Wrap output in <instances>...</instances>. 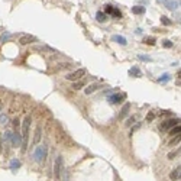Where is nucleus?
I'll list each match as a JSON object with an SVG mask.
<instances>
[{
	"instance_id": "1",
	"label": "nucleus",
	"mask_w": 181,
	"mask_h": 181,
	"mask_svg": "<svg viewBox=\"0 0 181 181\" xmlns=\"http://www.w3.org/2000/svg\"><path fill=\"white\" fill-rule=\"evenodd\" d=\"M30 123H32V117L30 116H26L23 119V123H22V151L25 152L26 151V146H28V136H29V128H30Z\"/></svg>"
},
{
	"instance_id": "2",
	"label": "nucleus",
	"mask_w": 181,
	"mask_h": 181,
	"mask_svg": "<svg viewBox=\"0 0 181 181\" xmlns=\"http://www.w3.org/2000/svg\"><path fill=\"white\" fill-rule=\"evenodd\" d=\"M62 170H64V162H62V157L58 155L55 158V162H54V175L57 180H61L62 178Z\"/></svg>"
},
{
	"instance_id": "3",
	"label": "nucleus",
	"mask_w": 181,
	"mask_h": 181,
	"mask_svg": "<svg viewBox=\"0 0 181 181\" xmlns=\"http://www.w3.org/2000/svg\"><path fill=\"white\" fill-rule=\"evenodd\" d=\"M87 74V70L86 68H78V70H76V71H73V73H70V74H67V80H70V81H78L81 77H84Z\"/></svg>"
},
{
	"instance_id": "4",
	"label": "nucleus",
	"mask_w": 181,
	"mask_h": 181,
	"mask_svg": "<svg viewBox=\"0 0 181 181\" xmlns=\"http://www.w3.org/2000/svg\"><path fill=\"white\" fill-rule=\"evenodd\" d=\"M47 154H48V148L44 145V146H38L33 152V158L36 162H42L45 158H47Z\"/></svg>"
},
{
	"instance_id": "5",
	"label": "nucleus",
	"mask_w": 181,
	"mask_h": 181,
	"mask_svg": "<svg viewBox=\"0 0 181 181\" xmlns=\"http://www.w3.org/2000/svg\"><path fill=\"white\" fill-rule=\"evenodd\" d=\"M180 125V119H170V120H165L161 123V129L162 131H170L171 128Z\"/></svg>"
},
{
	"instance_id": "6",
	"label": "nucleus",
	"mask_w": 181,
	"mask_h": 181,
	"mask_svg": "<svg viewBox=\"0 0 181 181\" xmlns=\"http://www.w3.org/2000/svg\"><path fill=\"white\" fill-rule=\"evenodd\" d=\"M126 96L122 93V94H119V93H116V94H112L109 97V102L112 103V105H120L122 102H123V99Z\"/></svg>"
},
{
	"instance_id": "7",
	"label": "nucleus",
	"mask_w": 181,
	"mask_h": 181,
	"mask_svg": "<svg viewBox=\"0 0 181 181\" xmlns=\"http://www.w3.org/2000/svg\"><path fill=\"white\" fill-rule=\"evenodd\" d=\"M38 39L35 38V36H32V35H25V36H22L19 39V42L22 45H29V44H32V42H36Z\"/></svg>"
},
{
	"instance_id": "8",
	"label": "nucleus",
	"mask_w": 181,
	"mask_h": 181,
	"mask_svg": "<svg viewBox=\"0 0 181 181\" xmlns=\"http://www.w3.org/2000/svg\"><path fill=\"white\" fill-rule=\"evenodd\" d=\"M102 87H103L102 83H94V84H90L87 88H84V91H86V94H91V93H94L96 90H99Z\"/></svg>"
},
{
	"instance_id": "9",
	"label": "nucleus",
	"mask_w": 181,
	"mask_h": 181,
	"mask_svg": "<svg viewBox=\"0 0 181 181\" xmlns=\"http://www.w3.org/2000/svg\"><path fill=\"white\" fill-rule=\"evenodd\" d=\"M41 138H42V129H41V126H36V129H35V136H33V145H38L41 142Z\"/></svg>"
},
{
	"instance_id": "10",
	"label": "nucleus",
	"mask_w": 181,
	"mask_h": 181,
	"mask_svg": "<svg viewBox=\"0 0 181 181\" xmlns=\"http://www.w3.org/2000/svg\"><path fill=\"white\" fill-rule=\"evenodd\" d=\"M180 175H181V171H180V165H178L177 168L172 170V172L170 174V178L172 181H180Z\"/></svg>"
},
{
	"instance_id": "11",
	"label": "nucleus",
	"mask_w": 181,
	"mask_h": 181,
	"mask_svg": "<svg viewBox=\"0 0 181 181\" xmlns=\"http://www.w3.org/2000/svg\"><path fill=\"white\" fill-rule=\"evenodd\" d=\"M129 109H131V105H129V103H126V105H123V107H122V110H120V113H119V117H120V119H123V117H126V116H128V113H129Z\"/></svg>"
},
{
	"instance_id": "12",
	"label": "nucleus",
	"mask_w": 181,
	"mask_h": 181,
	"mask_svg": "<svg viewBox=\"0 0 181 181\" xmlns=\"http://www.w3.org/2000/svg\"><path fill=\"white\" fill-rule=\"evenodd\" d=\"M180 132H181V126L177 125V126H174V128H171L168 131V136H177V135H180Z\"/></svg>"
},
{
	"instance_id": "13",
	"label": "nucleus",
	"mask_w": 181,
	"mask_h": 181,
	"mask_svg": "<svg viewBox=\"0 0 181 181\" xmlns=\"http://www.w3.org/2000/svg\"><path fill=\"white\" fill-rule=\"evenodd\" d=\"M112 39H113L114 42L120 44V45H126V44H128V41H126L123 36H120V35H113V36H112Z\"/></svg>"
},
{
	"instance_id": "14",
	"label": "nucleus",
	"mask_w": 181,
	"mask_h": 181,
	"mask_svg": "<svg viewBox=\"0 0 181 181\" xmlns=\"http://www.w3.org/2000/svg\"><path fill=\"white\" fill-rule=\"evenodd\" d=\"M83 87H84V81H83V80H78V81H74V83H73L71 88H73V90H81Z\"/></svg>"
},
{
	"instance_id": "15",
	"label": "nucleus",
	"mask_w": 181,
	"mask_h": 181,
	"mask_svg": "<svg viewBox=\"0 0 181 181\" xmlns=\"http://www.w3.org/2000/svg\"><path fill=\"white\" fill-rule=\"evenodd\" d=\"M143 12H145V7H142V6H134L132 7V13H135V15H142Z\"/></svg>"
},
{
	"instance_id": "16",
	"label": "nucleus",
	"mask_w": 181,
	"mask_h": 181,
	"mask_svg": "<svg viewBox=\"0 0 181 181\" xmlns=\"http://www.w3.org/2000/svg\"><path fill=\"white\" fill-rule=\"evenodd\" d=\"M165 6H167L168 9L174 10V9H177V7H178V3H177V1H170V0L167 1V0H165Z\"/></svg>"
},
{
	"instance_id": "17",
	"label": "nucleus",
	"mask_w": 181,
	"mask_h": 181,
	"mask_svg": "<svg viewBox=\"0 0 181 181\" xmlns=\"http://www.w3.org/2000/svg\"><path fill=\"white\" fill-rule=\"evenodd\" d=\"M96 19L99 20V22H102V23H103V22L106 20V15L103 13V12H97V15H96Z\"/></svg>"
},
{
	"instance_id": "18",
	"label": "nucleus",
	"mask_w": 181,
	"mask_h": 181,
	"mask_svg": "<svg viewBox=\"0 0 181 181\" xmlns=\"http://www.w3.org/2000/svg\"><path fill=\"white\" fill-rule=\"evenodd\" d=\"M113 10H114V7L112 4H105V15H112Z\"/></svg>"
},
{
	"instance_id": "19",
	"label": "nucleus",
	"mask_w": 181,
	"mask_h": 181,
	"mask_svg": "<svg viewBox=\"0 0 181 181\" xmlns=\"http://www.w3.org/2000/svg\"><path fill=\"white\" fill-rule=\"evenodd\" d=\"M155 116H157V113H155V110H151L149 113L146 114V122H152L154 119H155Z\"/></svg>"
},
{
	"instance_id": "20",
	"label": "nucleus",
	"mask_w": 181,
	"mask_h": 181,
	"mask_svg": "<svg viewBox=\"0 0 181 181\" xmlns=\"http://www.w3.org/2000/svg\"><path fill=\"white\" fill-rule=\"evenodd\" d=\"M38 51H47V52H55V49L51 47H36Z\"/></svg>"
},
{
	"instance_id": "21",
	"label": "nucleus",
	"mask_w": 181,
	"mask_h": 181,
	"mask_svg": "<svg viewBox=\"0 0 181 181\" xmlns=\"http://www.w3.org/2000/svg\"><path fill=\"white\" fill-rule=\"evenodd\" d=\"M180 141H181V138H180V135H177L172 141H170V146H174V145H178L180 143Z\"/></svg>"
},
{
	"instance_id": "22",
	"label": "nucleus",
	"mask_w": 181,
	"mask_h": 181,
	"mask_svg": "<svg viewBox=\"0 0 181 181\" xmlns=\"http://www.w3.org/2000/svg\"><path fill=\"white\" fill-rule=\"evenodd\" d=\"M20 167V162L18 161V159H13V161L10 162V168L12 170H15V168H19Z\"/></svg>"
},
{
	"instance_id": "23",
	"label": "nucleus",
	"mask_w": 181,
	"mask_h": 181,
	"mask_svg": "<svg viewBox=\"0 0 181 181\" xmlns=\"http://www.w3.org/2000/svg\"><path fill=\"white\" fill-rule=\"evenodd\" d=\"M129 74H131V76H136V77H139V76H141V71H139L138 68H132V70L129 71Z\"/></svg>"
},
{
	"instance_id": "24",
	"label": "nucleus",
	"mask_w": 181,
	"mask_h": 181,
	"mask_svg": "<svg viewBox=\"0 0 181 181\" xmlns=\"http://www.w3.org/2000/svg\"><path fill=\"white\" fill-rule=\"evenodd\" d=\"M143 41H145V44H148V45H154V44H155V38H151V36L145 38Z\"/></svg>"
},
{
	"instance_id": "25",
	"label": "nucleus",
	"mask_w": 181,
	"mask_h": 181,
	"mask_svg": "<svg viewBox=\"0 0 181 181\" xmlns=\"http://www.w3.org/2000/svg\"><path fill=\"white\" fill-rule=\"evenodd\" d=\"M161 23H162V25H171V20L168 19L167 16H162V18H161Z\"/></svg>"
},
{
	"instance_id": "26",
	"label": "nucleus",
	"mask_w": 181,
	"mask_h": 181,
	"mask_svg": "<svg viewBox=\"0 0 181 181\" xmlns=\"http://www.w3.org/2000/svg\"><path fill=\"white\" fill-rule=\"evenodd\" d=\"M162 45H164V48H171L172 42H171V41H168V39H165V41L162 42Z\"/></svg>"
},
{
	"instance_id": "27",
	"label": "nucleus",
	"mask_w": 181,
	"mask_h": 181,
	"mask_svg": "<svg viewBox=\"0 0 181 181\" xmlns=\"http://www.w3.org/2000/svg\"><path fill=\"white\" fill-rule=\"evenodd\" d=\"M135 120H136V117H135V116H132V117H129V119L126 120V126H131L132 123H135Z\"/></svg>"
},
{
	"instance_id": "28",
	"label": "nucleus",
	"mask_w": 181,
	"mask_h": 181,
	"mask_svg": "<svg viewBox=\"0 0 181 181\" xmlns=\"http://www.w3.org/2000/svg\"><path fill=\"white\" fill-rule=\"evenodd\" d=\"M178 154H180V149H178V151H174V152H170L168 154V158H170V159H174V157H177Z\"/></svg>"
},
{
	"instance_id": "29",
	"label": "nucleus",
	"mask_w": 181,
	"mask_h": 181,
	"mask_svg": "<svg viewBox=\"0 0 181 181\" xmlns=\"http://www.w3.org/2000/svg\"><path fill=\"white\" fill-rule=\"evenodd\" d=\"M112 15H113L114 18H122V13H120V12H119V10H117V9H114V10H113V13H112Z\"/></svg>"
},
{
	"instance_id": "30",
	"label": "nucleus",
	"mask_w": 181,
	"mask_h": 181,
	"mask_svg": "<svg viewBox=\"0 0 181 181\" xmlns=\"http://www.w3.org/2000/svg\"><path fill=\"white\" fill-rule=\"evenodd\" d=\"M6 122H7V116L3 113L1 116H0V123H6Z\"/></svg>"
},
{
	"instance_id": "31",
	"label": "nucleus",
	"mask_w": 181,
	"mask_h": 181,
	"mask_svg": "<svg viewBox=\"0 0 181 181\" xmlns=\"http://www.w3.org/2000/svg\"><path fill=\"white\" fill-rule=\"evenodd\" d=\"M19 119H18V117H16V119H15V120H13V128H15V131H16V129H18V128H19Z\"/></svg>"
},
{
	"instance_id": "32",
	"label": "nucleus",
	"mask_w": 181,
	"mask_h": 181,
	"mask_svg": "<svg viewBox=\"0 0 181 181\" xmlns=\"http://www.w3.org/2000/svg\"><path fill=\"white\" fill-rule=\"evenodd\" d=\"M139 128H141V123H136V125H135L134 128L131 129V135L134 134V132H135V131H136V129H139Z\"/></svg>"
},
{
	"instance_id": "33",
	"label": "nucleus",
	"mask_w": 181,
	"mask_h": 181,
	"mask_svg": "<svg viewBox=\"0 0 181 181\" xmlns=\"http://www.w3.org/2000/svg\"><path fill=\"white\" fill-rule=\"evenodd\" d=\"M165 80H167V81L170 80V76H168V74H164V76H162V78H159V81H165Z\"/></svg>"
},
{
	"instance_id": "34",
	"label": "nucleus",
	"mask_w": 181,
	"mask_h": 181,
	"mask_svg": "<svg viewBox=\"0 0 181 181\" xmlns=\"http://www.w3.org/2000/svg\"><path fill=\"white\" fill-rule=\"evenodd\" d=\"M138 58H139V59H143V61H151V58H149V57H145V55H139Z\"/></svg>"
},
{
	"instance_id": "35",
	"label": "nucleus",
	"mask_w": 181,
	"mask_h": 181,
	"mask_svg": "<svg viewBox=\"0 0 181 181\" xmlns=\"http://www.w3.org/2000/svg\"><path fill=\"white\" fill-rule=\"evenodd\" d=\"M10 38V35H1V41L4 42V41H7V39Z\"/></svg>"
},
{
	"instance_id": "36",
	"label": "nucleus",
	"mask_w": 181,
	"mask_h": 181,
	"mask_svg": "<svg viewBox=\"0 0 181 181\" xmlns=\"http://www.w3.org/2000/svg\"><path fill=\"white\" fill-rule=\"evenodd\" d=\"M1 146H3V145H1V139H0V154H1Z\"/></svg>"
},
{
	"instance_id": "37",
	"label": "nucleus",
	"mask_w": 181,
	"mask_h": 181,
	"mask_svg": "<svg viewBox=\"0 0 181 181\" xmlns=\"http://www.w3.org/2000/svg\"><path fill=\"white\" fill-rule=\"evenodd\" d=\"M0 112H1V105H0Z\"/></svg>"
},
{
	"instance_id": "38",
	"label": "nucleus",
	"mask_w": 181,
	"mask_h": 181,
	"mask_svg": "<svg viewBox=\"0 0 181 181\" xmlns=\"http://www.w3.org/2000/svg\"><path fill=\"white\" fill-rule=\"evenodd\" d=\"M159 1H161V0H159Z\"/></svg>"
}]
</instances>
